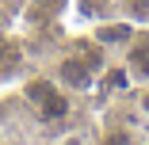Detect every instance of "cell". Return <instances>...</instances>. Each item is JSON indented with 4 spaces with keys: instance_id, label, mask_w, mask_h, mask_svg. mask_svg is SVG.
Masks as SVG:
<instances>
[{
    "instance_id": "obj_1",
    "label": "cell",
    "mask_w": 149,
    "mask_h": 145,
    "mask_svg": "<svg viewBox=\"0 0 149 145\" xmlns=\"http://www.w3.org/2000/svg\"><path fill=\"white\" fill-rule=\"evenodd\" d=\"M107 57H111L107 50H100L92 38H84V42H73L65 50H57V57L46 69V76L54 84H61L65 92L84 96V92H96V80H100V73L107 65Z\"/></svg>"
},
{
    "instance_id": "obj_2",
    "label": "cell",
    "mask_w": 149,
    "mask_h": 145,
    "mask_svg": "<svg viewBox=\"0 0 149 145\" xmlns=\"http://www.w3.org/2000/svg\"><path fill=\"white\" fill-rule=\"evenodd\" d=\"M23 99L31 103V111H35V119L42 122V126H69V119H73V111H77V96L73 92H65L61 84H54L46 73H38V76H31L23 84Z\"/></svg>"
},
{
    "instance_id": "obj_3",
    "label": "cell",
    "mask_w": 149,
    "mask_h": 145,
    "mask_svg": "<svg viewBox=\"0 0 149 145\" xmlns=\"http://www.w3.org/2000/svg\"><path fill=\"white\" fill-rule=\"evenodd\" d=\"M138 19H130V15H123V12H115V15H107V19H96V23H88V38H92L100 50H107V53H118L134 35H138Z\"/></svg>"
},
{
    "instance_id": "obj_4",
    "label": "cell",
    "mask_w": 149,
    "mask_h": 145,
    "mask_svg": "<svg viewBox=\"0 0 149 145\" xmlns=\"http://www.w3.org/2000/svg\"><path fill=\"white\" fill-rule=\"evenodd\" d=\"M118 61L126 65L130 84H149V27L145 23L138 27V35L118 50Z\"/></svg>"
},
{
    "instance_id": "obj_5",
    "label": "cell",
    "mask_w": 149,
    "mask_h": 145,
    "mask_svg": "<svg viewBox=\"0 0 149 145\" xmlns=\"http://www.w3.org/2000/svg\"><path fill=\"white\" fill-rule=\"evenodd\" d=\"M141 137V126L130 119V122H103L96 130V145H134Z\"/></svg>"
},
{
    "instance_id": "obj_6",
    "label": "cell",
    "mask_w": 149,
    "mask_h": 145,
    "mask_svg": "<svg viewBox=\"0 0 149 145\" xmlns=\"http://www.w3.org/2000/svg\"><path fill=\"white\" fill-rule=\"evenodd\" d=\"M126 111L138 126H149V84H134L126 92Z\"/></svg>"
},
{
    "instance_id": "obj_7",
    "label": "cell",
    "mask_w": 149,
    "mask_h": 145,
    "mask_svg": "<svg viewBox=\"0 0 149 145\" xmlns=\"http://www.w3.org/2000/svg\"><path fill=\"white\" fill-rule=\"evenodd\" d=\"M54 145H96V134H88L84 126H65L54 137Z\"/></svg>"
},
{
    "instance_id": "obj_8",
    "label": "cell",
    "mask_w": 149,
    "mask_h": 145,
    "mask_svg": "<svg viewBox=\"0 0 149 145\" xmlns=\"http://www.w3.org/2000/svg\"><path fill=\"white\" fill-rule=\"evenodd\" d=\"M134 145H149V137H138V141H134Z\"/></svg>"
},
{
    "instance_id": "obj_9",
    "label": "cell",
    "mask_w": 149,
    "mask_h": 145,
    "mask_svg": "<svg viewBox=\"0 0 149 145\" xmlns=\"http://www.w3.org/2000/svg\"><path fill=\"white\" fill-rule=\"evenodd\" d=\"M145 4H149V0H145ZM145 19H149V15H145Z\"/></svg>"
}]
</instances>
